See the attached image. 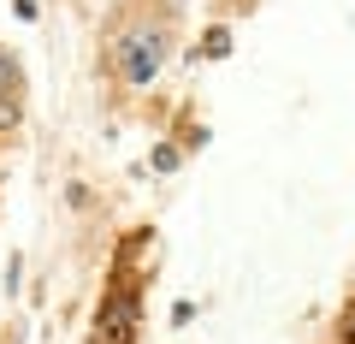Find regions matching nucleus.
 Listing matches in <instances>:
<instances>
[{
    "instance_id": "nucleus-1",
    "label": "nucleus",
    "mask_w": 355,
    "mask_h": 344,
    "mask_svg": "<svg viewBox=\"0 0 355 344\" xmlns=\"http://www.w3.org/2000/svg\"><path fill=\"white\" fill-rule=\"evenodd\" d=\"M130 327H137V303H130V297H113V303L101 309V332L113 344H130Z\"/></svg>"
},
{
    "instance_id": "nucleus-2",
    "label": "nucleus",
    "mask_w": 355,
    "mask_h": 344,
    "mask_svg": "<svg viewBox=\"0 0 355 344\" xmlns=\"http://www.w3.org/2000/svg\"><path fill=\"white\" fill-rule=\"evenodd\" d=\"M18 83H24V72H18V60L6 48H0V95H18Z\"/></svg>"
},
{
    "instance_id": "nucleus-3",
    "label": "nucleus",
    "mask_w": 355,
    "mask_h": 344,
    "mask_svg": "<svg viewBox=\"0 0 355 344\" xmlns=\"http://www.w3.org/2000/svg\"><path fill=\"white\" fill-rule=\"evenodd\" d=\"M18 119H24L18 113V95H0V131H18Z\"/></svg>"
},
{
    "instance_id": "nucleus-4",
    "label": "nucleus",
    "mask_w": 355,
    "mask_h": 344,
    "mask_svg": "<svg viewBox=\"0 0 355 344\" xmlns=\"http://www.w3.org/2000/svg\"><path fill=\"white\" fill-rule=\"evenodd\" d=\"M338 338H343V344H355V303L343 309V320H338Z\"/></svg>"
}]
</instances>
